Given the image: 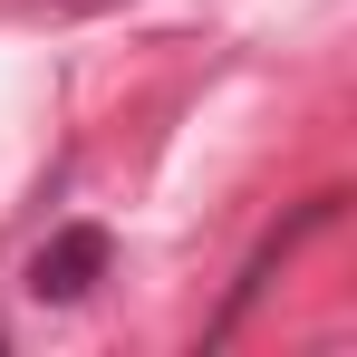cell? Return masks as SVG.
I'll list each match as a JSON object with an SVG mask.
<instances>
[{
	"label": "cell",
	"instance_id": "1",
	"mask_svg": "<svg viewBox=\"0 0 357 357\" xmlns=\"http://www.w3.org/2000/svg\"><path fill=\"white\" fill-rule=\"evenodd\" d=\"M107 261H116V232L107 222H59V232L29 251V280L20 290L39 299V309H77V299L107 280Z\"/></svg>",
	"mask_w": 357,
	"mask_h": 357
},
{
	"label": "cell",
	"instance_id": "2",
	"mask_svg": "<svg viewBox=\"0 0 357 357\" xmlns=\"http://www.w3.org/2000/svg\"><path fill=\"white\" fill-rule=\"evenodd\" d=\"M49 10H107V0H49Z\"/></svg>",
	"mask_w": 357,
	"mask_h": 357
}]
</instances>
